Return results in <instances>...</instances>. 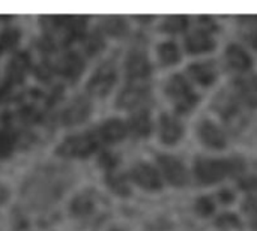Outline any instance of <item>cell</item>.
Here are the masks:
<instances>
[{
	"instance_id": "obj_33",
	"label": "cell",
	"mask_w": 257,
	"mask_h": 231,
	"mask_svg": "<svg viewBox=\"0 0 257 231\" xmlns=\"http://www.w3.org/2000/svg\"><path fill=\"white\" fill-rule=\"evenodd\" d=\"M248 41H250V44H251L254 48H257V30L251 32V33L248 35Z\"/></svg>"
},
{
	"instance_id": "obj_9",
	"label": "cell",
	"mask_w": 257,
	"mask_h": 231,
	"mask_svg": "<svg viewBox=\"0 0 257 231\" xmlns=\"http://www.w3.org/2000/svg\"><path fill=\"white\" fill-rule=\"evenodd\" d=\"M160 135L166 144H175L182 137V126L175 117L164 114L160 120Z\"/></svg>"
},
{
	"instance_id": "obj_31",
	"label": "cell",
	"mask_w": 257,
	"mask_h": 231,
	"mask_svg": "<svg viewBox=\"0 0 257 231\" xmlns=\"http://www.w3.org/2000/svg\"><path fill=\"white\" fill-rule=\"evenodd\" d=\"M220 197H221V200H223L224 203H229V201H232V200H233V195H232L229 191H223V192L220 194Z\"/></svg>"
},
{
	"instance_id": "obj_22",
	"label": "cell",
	"mask_w": 257,
	"mask_h": 231,
	"mask_svg": "<svg viewBox=\"0 0 257 231\" xmlns=\"http://www.w3.org/2000/svg\"><path fill=\"white\" fill-rule=\"evenodd\" d=\"M104 29L107 33L113 35V36H122L125 32H126V23L123 18L120 17H108L104 20Z\"/></svg>"
},
{
	"instance_id": "obj_24",
	"label": "cell",
	"mask_w": 257,
	"mask_h": 231,
	"mask_svg": "<svg viewBox=\"0 0 257 231\" xmlns=\"http://www.w3.org/2000/svg\"><path fill=\"white\" fill-rule=\"evenodd\" d=\"M108 185H110V188H111L114 192H117V194H120V195H128V194H130V186H128V183H126L125 177L120 176V174H110V177H108Z\"/></svg>"
},
{
	"instance_id": "obj_32",
	"label": "cell",
	"mask_w": 257,
	"mask_h": 231,
	"mask_svg": "<svg viewBox=\"0 0 257 231\" xmlns=\"http://www.w3.org/2000/svg\"><path fill=\"white\" fill-rule=\"evenodd\" d=\"M6 198H8V189L0 183V204H2V203H5V201H6Z\"/></svg>"
},
{
	"instance_id": "obj_30",
	"label": "cell",
	"mask_w": 257,
	"mask_h": 231,
	"mask_svg": "<svg viewBox=\"0 0 257 231\" xmlns=\"http://www.w3.org/2000/svg\"><path fill=\"white\" fill-rule=\"evenodd\" d=\"M239 186L245 191H257V177L251 176V177H247L244 180H241Z\"/></svg>"
},
{
	"instance_id": "obj_15",
	"label": "cell",
	"mask_w": 257,
	"mask_h": 231,
	"mask_svg": "<svg viewBox=\"0 0 257 231\" xmlns=\"http://www.w3.org/2000/svg\"><path fill=\"white\" fill-rule=\"evenodd\" d=\"M190 75L202 86H209L215 81L217 72L214 65H211L209 62L205 63H196L193 66H190Z\"/></svg>"
},
{
	"instance_id": "obj_19",
	"label": "cell",
	"mask_w": 257,
	"mask_h": 231,
	"mask_svg": "<svg viewBox=\"0 0 257 231\" xmlns=\"http://www.w3.org/2000/svg\"><path fill=\"white\" fill-rule=\"evenodd\" d=\"M29 66V59L26 54H18L9 65V78L11 83H20L24 77V72Z\"/></svg>"
},
{
	"instance_id": "obj_17",
	"label": "cell",
	"mask_w": 257,
	"mask_h": 231,
	"mask_svg": "<svg viewBox=\"0 0 257 231\" xmlns=\"http://www.w3.org/2000/svg\"><path fill=\"white\" fill-rule=\"evenodd\" d=\"M60 71L65 77H68L71 80H77L83 71V60L77 54H69L62 59Z\"/></svg>"
},
{
	"instance_id": "obj_20",
	"label": "cell",
	"mask_w": 257,
	"mask_h": 231,
	"mask_svg": "<svg viewBox=\"0 0 257 231\" xmlns=\"http://www.w3.org/2000/svg\"><path fill=\"white\" fill-rule=\"evenodd\" d=\"M158 56L161 59V62L164 65H173L176 62H179L181 54L178 47L173 42H164L158 47Z\"/></svg>"
},
{
	"instance_id": "obj_27",
	"label": "cell",
	"mask_w": 257,
	"mask_h": 231,
	"mask_svg": "<svg viewBox=\"0 0 257 231\" xmlns=\"http://www.w3.org/2000/svg\"><path fill=\"white\" fill-rule=\"evenodd\" d=\"M217 225L218 227H223V228H227V227H239L241 224H239V219L235 215L226 213V215H223V216L218 218Z\"/></svg>"
},
{
	"instance_id": "obj_5",
	"label": "cell",
	"mask_w": 257,
	"mask_h": 231,
	"mask_svg": "<svg viewBox=\"0 0 257 231\" xmlns=\"http://www.w3.org/2000/svg\"><path fill=\"white\" fill-rule=\"evenodd\" d=\"M158 162H160V167L163 168L166 179L172 185L182 186L187 182V170L181 161H178L176 158L169 156V155H161V156H158Z\"/></svg>"
},
{
	"instance_id": "obj_12",
	"label": "cell",
	"mask_w": 257,
	"mask_h": 231,
	"mask_svg": "<svg viewBox=\"0 0 257 231\" xmlns=\"http://www.w3.org/2000/svg\"><path fill=\"white\" fill-rule=\"evenodd\" d=\"M126 71H128L130 78L140 80V78H146L151 74V65L145 56L134 54L126 62Z\"/></svg>"
},
{
	"instance_id": "obj_4",
	"label": "cell",
	"mask_w": 257,
	"mask_h": 231,
	"mask_svg": "<svg viewBox=\"0 0 257 231\" xmlns=\"http://www.w3.org/2000/svg\"><path fill=\"white\" fill-rule=\"evenodd\" d=\"M116 81V71L111 65H102L89 80L87 90L93 96H105Z\"/></svg>"
},
{
	"instance_id": "obj_16",
	"label": "cell",
	"mask_w": 257,
	"mask_h": 231,
	"mask_svg": "<svg viewBox=\"0 0 257 231\" xmlns=\"http://www.w3.org/2000/svg\"><path fill=\"white\" fill-rule=\"evenodd\" d=\"M146 99V92L140 87H128L119 95L117 105L122 108H136Z\"/></svg>"
},
{
	"instance_id": "obj_21",
	"label": "cell",
	"mask_w": 257,
	"mask_h": 231,
	"mask_svg": "<svg viewBox=\"0 0 257 231\" xmlns=\"http://www.w3.org/2000/svg\"><path fill=\"white\" fill-rule=\"evenodd\" d=\"M187 26H188V18L185 15H172L164 20L161 29L169 33H179L185 30Z\"/></svg>"
},
{
	"instance_id": "obj_1",
	"label": "cell",
	"mask_w": 257,
	"mask_h": 231,
	"mask_svg": "<svg viewBox=\"0 0 257 231\" xmlns=\"http://www.w3.org/2000/svg\"><path fill=\"white\" fill-rule=\"evenodd\" d=\"M242 168L239 159H206L202 158L196 162V176L203 185L223 180L226 176L238 173Z\"/></svg>"
},
{
	"instance_id": "obj_6",
	"label": "cell",
	"mask_w": 257,
	"mask_h": 231,
	"mask_svg": "<svg viewBox=\"0 0 257 231\" xmlns=\"http://www.w3.org/2000/svg\"><path fill=\"white\" fill-rule=\"evenodd\" d=\"M98 209V194L86 191L78 194L71 203V212L77 218H89Z\"/></svg>"
},
{
	"instance_id": "obj_13",
	"label": "cell",
	"mask_w": 257,
	"mask_h": 231,
	"mask_svg": "<svg viewBox=\"0 0 257 231\" xmlns=\"http://www.w3.org/2000/svg\"><path fill=\"white\" fill-rule=\"evenodd\" d=\"M101 135L105 141H110V143L120 141L126 135V125L120 119H110L102 125Z\"/></svg>"
},
{
	"instance_id": "obj_29",
	"label": "cell",
	"mask_w": 257,
	"mask_h": 231,
	"mask_svg": "<svg viewBox=\"0 0 257 231\" xmlns=\"http://www.w3.org/2000/svg\"><path fill=\"white\" fill-rule=\"evenodd\" d=\"M11 147H12L11 138L8 135H5V134H0V156L6 155L11 150Z\"/></svg>"
},
{
	"instance_id": "obj_25",
	"label": "cell",
	"mask_w": 257,
	"mask_h": 231,
	"mask_svg": "<svg viewBox=\"0 0 257 231\" xmlns=\"http://www.w3.org/2000/svg\"><path fill=\"white\" fill-rule=\"evenodd\" d=\"M244 212L248 215L251 227L257 231V201L254 198L250 197L244 201Z\"/></svg>"
},
{
	"instance_id": "obj_18",
	"label": "cell",
	"mask_w": 257,
	"mask_h": 231,
	"mask_svg": "<svg viewBox=\"0 0 257 231\" xmlns=\"http://www.w3.org/2000/svg\"><path fill=\"white\" fill-rule=\"evenodd\" d=\"M130 126L134 131V134H137L140 137H146L152 129V122H151V117L146 111H140L131 117Z\"/></svg>"
},
{
	"instance_id": "obj_7",
	"label": "cell",
	"mask_w": 257,
	"mask_h": 231,
	"mask_svg": "<svg viewBox=\"0 0 257 231\" xmlns=\"http://www.w3.org/2000/svg\"><path fill=\"white\" fill-rule=\"evenodd\" d=\"M133 179L145 189H160L161 179L158 171L149 164H137L133 168Z\"/></svg>"
},
{
	"instance_id": "obj_8",
	"label": "cell",
	"mask_w": 257,
	"mask_h": 231,
	"mask_svg": "<svg viewBox=\"0 0 257 231\" xmlns=\"http://www.w3.org/2000/svg\"><path fill=\"white\" fill-rule=\"evenodd\" d=\"M90 102L86 98H77L63 113V122L66 125H78L84 122L90 114Z\"/></svg>"
},
{
	"instance_id": "obj_28",
	"label": "cell",
	"mask_w": 257,
	"mask_h": 231,
	"mask_svg": "<svg viewBox=\"0 0 257 231\" xmlns=\"http://www.w3.org/2000/svg\"><path fill=\"white\" fill-rule=\"evenodd\" d=\"M102 45H104V42H102V39H101L99 35H92L89 38V41H87V50H89L90 54L98 53L102 48Z\"/></svg>"
},
{
	"instance_id": "obj_23",
	"label": "cell",
	"mask_w": 257,
	"mask_h": 231,
	"mask_svg": "<svg viewBox=\"0 0 257 231\" xmlns=\"http://www.w3.org/2000/svg\"><path fill=\"white\" fill-rule=\"evenodd\" d=\"M20 41V32L15 29H6L0 33V53L15 48Z\"/></svg>"
},
{
	"instance_id": "obj_11",
	"label": "cell",
	"mask_w": 257,
	"mask_h": 231,
	"mask_svg": "<svg viewBox=\"0 0 257 231\" xmlns=\"http://www.w3.org/2000/svg\"><path fill=\"white\" fill-rule=\"evenodd\" d=\"M215 47L214 41L211 39V36L205 32H194L193 35H190L185 41V48L188 53L191 54H200V53H206L211 51Z\"/></svg>"
},
{
	"instance_id": "obj_26",
	"label": "cell",
	"mask_w": 257,
	"mask_h": 231,
	"mask_svg": "<svg viewBox=\"0 0 257 231\" xmlns=\"http://www.w3.org/2000/svg\"><path fill=\"white\" fill-rule=\"evenodd\" d=\"M196 209H197V212H199L202 216H208V215H211V213L214 212L212 200H211V198H208V197L200 198V200L197 201V204H196Z\"/></svg>"
},
{
	"instance_id": "obj_2",
	"label": "cell",
	"mask_w": 257,
	"mask_h": 231,
	"mask_svg": "<svg viewBox=\"0 0 257 231\" xmlns=\"http://www.w3.org/2000/svg\"><path fill=\"white\" fill-rule=\"evenodd\" d=\"M167 95L179 113H188L197 102V96L182 75H175L169 80Z\"/></svg>"
},
{
	"instance_id": "obj_14",
	"label": "cell",
	"mask_w": 257,
	"mask_h": 231,
	"mask_svg": "<svg viewBox=\"0 0 257 231\" xmlns=\"http://www.w3.org/2000/svg\"><path fill=\"white\" fill-rule=\"evenodd\" d=\"M227 62L233 69L238 71H247L251 66V57L247 54V51L244 48H241L239 45H230L227 48Z\"/></svg>"
},
{
	"instance_id": "obj_3",
	"label": "cell",
	"mask_w": 257,
	"mask_h": 231,
	"mask_svg": "<svg viewBox=\"0 0 257 231\" xmlns=\"http://www.w3.org/2000/svg\"><path fill=\"white\" fill-rule=\"evenodd\" d=\"M96 149V141L90 135H77L65 140L59 146V153L66 158H84Z\"/></svg>"
},
{
	"instance_id": "obj_10",
	"label": "cell",
	"mask_w": 257,
	"mask_h": 231,
	"mask_svg": "<svg viewBox=\"0 0 257 231\" xmlns=\"http://www.w3.org/2000/svg\"><path fill=\"white\" fill-rule=\"evenodd\" d=\"M199 137L200 140L212 147V149H223L226 146V137L224 134L211 122H203L199 128Z\"/></svg>"
}]
</instances>
